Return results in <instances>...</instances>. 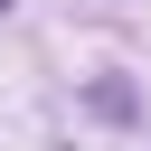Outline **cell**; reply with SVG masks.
<instances>
[{"label":"cell","instance_id":"1","mask_svg":"<svg viewBox=\"0 0 151 151\" xmlns=\"http://www.w3.org/2000/svg\"><path fill=\"white\" fill-rule=\"evenodd\" d=\"M85 113H104V123H132V113H142V94H132L123 76H94V85H85Z\"/></svg>","mask_w":151,"mask_h":151}]
</instances>
